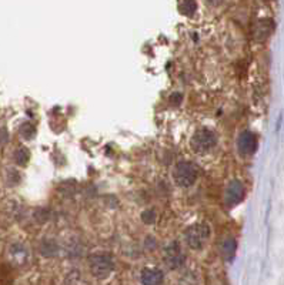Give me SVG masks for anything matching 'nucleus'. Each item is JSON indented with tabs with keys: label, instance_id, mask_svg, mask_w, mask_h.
Returning a JSON list of instances; mask_svg holds the SVG:
<instances>
[{
	"label": "nucleus",
	"instance_id": "1",
	"mask_svg": "<svg viewBox=\"0 0 284 285\" xmlns=\"http://www.w3.org/2000/svg\"><path fill=\"white\" fill-rule=\"evenodd\" d=\"M199 175L197 166L193 164L191 161H180L176 164L173 170V178L174 183L179 187H190L196 183Z\"/></svg>",
	"mask_w": 284,
	"mask_h": 285
},
{
	"label": "nucleus",
	"instance_id": "2",
	"mask_svg": "<svg viewBox=\"0 0 284 285\" xmlns=\"http://www.w3.org/2000/svg\"><path fill=\"white\" fill-rule=\"evenodd\" d=\"M210 237V228L206 224H193L184 231L186 244L191 249L200 251L203 249Z\"/></svg>",
	"mask_w": 284,
	"mask_h": 285
},
{
	"label": "nucleus",
	"instance_id": "3",
	"mask_svg": "<svg viewBox=\"0 0 284 285\" xmlns=\"http://www.w3.org/2000/svg\"><path fill=\"white\" fill-rule=\"evenodd\" d=\"M90 271L96 278H106L114 269L113 260L107 254H95L89 260Z\"/></svg>",
	"mask_w": 284,
	"mask_h": 285
},
{
	"label": "nucleus",
	"instance_id": "4",
	"mask_svg": "<svg viewBox=\"0 0 284 285\" xmlns=\"http://www.w3.org/2000/svg\"><path fill=\"white\" fill-rule=\"evenodd\" d=\"M217 143V137L213 132L207 129H202L193 135L191 138V147L193 150L197 152H204L211 150Z\"/></svg>",
	"mask_w": 284,
	"mask_h": 285
},
{
	"label": "nucleus",
	"instance_id": "5",
	"mask_svg": "<svg viewBox=\"0 0 284 285\" xmlns=\"http://www.w3.org/2000/svg\"><path fill=\"white\" fill-rule=\"evenodd\" d=\"M164 263L170 269H177L184 264L186 255L182 249V246L177 241L170 243L167 247L164 248Z\"/></svg>",
	"mask_w": 284,
	"mask_h": 285
},
{
	"label": "nucleus",
	"instance_id": "6",
	"mask_svg": "<svg viewBox=\"0 0 284 285\" xmlns=\"http://www.w3.org/2000/svg\"><path fill=\"white\" fill-rule=\"evenodd\" d=\"M243 197H244V186L242 184V181L233 180L226 190V197H224L226 204L228 207H234L242 203Z\"/></svg>",
	"mask_w": 284,
	"mask_h": 285
},
{
	"label": "nucleus",
	"instance_id": "7",
	"mask_svg": "<svg viewBox=\"0 0 284 285\" xmlns=\"http://www.w3.org/2000/svg\"><path fill=\"white\" fill-rule=\"evenodd\" d=\"M163 280H164L163 271L159 269V268H154V266L144 268L140 274L142 285H162Z\"/></svg>",
	"mask_w": 284,
	"mask_h": 285
},
{
	"label": "nucleus",
	"instance_id": "8",
	"mask_svg": "<svg viewBox=\"0 0 284 285\" xmlns=\"http://www.w3.org/2000/svg\"><path fill=\"white\" fill-rule=\"evenodd\" d=\"M237 146H239V152L244 155H250L256 152L257 149V138L256 135L250 132H244V133L240 134L239 137V141H237Z\"/></svg>",
	"mask_w": 284,
	"mask_h": 285
},
{
	"label": "nucleus",
	"instance_id": "9",
	"mask_svg": "<svg viewBox=\"0 0 284 285\" xmlns=\"http://www.w3.org/2000/svg\"><path fill=\"white\" fill-rule=\"evenodd\" d=\"M274 21L270 19H263L259 20L254 26V38H257L259 41L265 40L268 38L273 32H274Z\"/></svg>",
	"mask_w": 284,
	"mask_h": 285
},
{
	"label": "nucleus",
	"instance_id": "10",
	"mask_svg": "<svg viewBox=\"0 0 284 285\" xmlns=\"http://www.w3.org/2000/svg\"><path fill=\"white\" fill-rule=\"evenodd\" d=\"M236 251H237V243L234 238H227L223 241L222 247H220V252H222V257L226 260V261H233L234 260V255H236Z\"/></svg>",
	"mask_w": 284,
	"mask_h": 285
},
{
	"label": "nucleus",
	"instance_id": "11",
	"mask_svg": "<svg viewBox=\"0 0 284 285\" xmlns=\"http://www.w3.org/2000/svg\"><path fill=\"white\" fill-rule=\"evenodd\" d=\"M29 157H30V152L27 149L24 147H20L15 152V161L19 164V166H24L27 161H29Z\"/></svg>",
	"mask_w": 284,
	"mask_h": 285
},
{
	"label": "nucleus",
	"instance_id": "12",
	"mask_svg": "<svg viewBox=\"0 0 284 285\" xmlns=\"http://www.w3.org/2000/svg\"><path fill=\"white\" fill-rule=\"evenodd\" d=\"M12 257L19 263H24L27 258V252H26L24 247H21V246H13L12 247Z\"/></svg>",
	"mask_w": 284,
	"mask_h": 285
},
{
	"label": "nucleus",
	"instance_id": "13",
	"mask_svg": "<svg viewBox=\"0 0 284 285\" xmlns=\"http://www.w3.org/2000/svg\"><path fill=\"white\" fill-rule=\"evenodd\" d=\"M197 9V3L194 0H183L182 3V13H184L186 16H191Z\"/></svg>",
	"mask_w": 284,
	"mask_h": 285
},
{
	"label": "nucleus",
	"instance_id": "14",
	"mask_svg": "<svg viewBox=\"0 0 284 285\" xmlns=\"http://www.w3.org/2000/svg\"><path fill=\"white\" fill-rule=\"evenodd\" d=\"M20 133L21 135L24 137V138H32L35 134H36V129H35V126L33 124H30V123H24L21 127H20Z\"/></svg>",
	"mask_w": 284,
	"mask_h": 285
},
{
	"label": "nucleus",
	"instance_id": "15",
	"mask_svg": "<svg viewBox=\"0 0 284 285\" xmlns=\"http://www.w3.org/2000/svg\"><path fill=\"white\" fill-rule=\"evenodd\" d=\"M9 141V134L4 129H0V144H6Z\"/></svg>",
	"mask_w": 284,
	"mask_h": 285
},
{
	"label": "nucleus",
	"instance_id": "16",
	"mask_svg": "<svg viewBox=\"0 0 284 285\" xmlns=\"http://www.w3.org/2000/svg\"><path fill=\"white\" fill-rule=\"evenodd\" d=\"M182 98H183V95H180V93H174V95H170L171 103H174V104H180Z\"/></svg>",
	"mask_w": 284,
	"mask_h": 285
},
{
	"label": "nucleus",
	"instance_id": "17",
	"mask_svg": "<svg viewBox=\"0 0 284 285\" xmlns=\"http://www.w3.org/2000/svg\"><path fill=\"white\" fill-rule=\"evenodd\" d=\"M207 1L211 4V6H217V4H220V3H222V0H207Z\"/></svg>",
	"mask_w": 284,
	"mask_h": 285
}]
</instances>
